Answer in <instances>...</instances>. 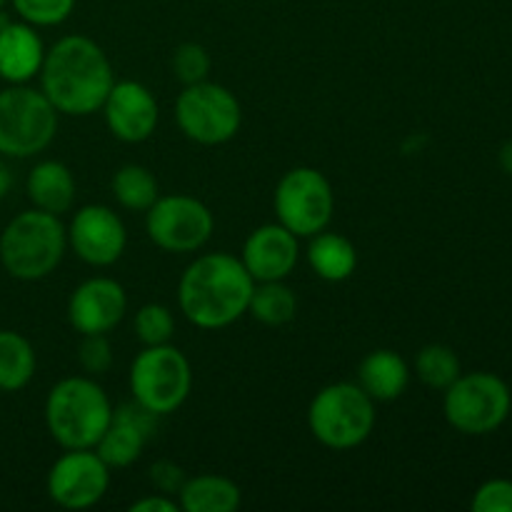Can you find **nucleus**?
Returning a JSON list of instances; mask_svg holds the SVG:
<instances>
[{
  "label": "nucleus",
  "mask_w": 512,
  "mask_h": 512,
  "mask_svg": "<svg viewBox=\"0 0 512 512\" xmlns=\"http://www.w3.org/2000/svg\"><path fill=\"white\" fill-rule=\"evenodd\" d=\"M5 3H8V0H0V10H3V8H5Z\"/></svg>",
  "instance_id": "c9c22d12"
},
{
  "label": "nucleus",
  "mask_w": 512,
  "mask_h": 512,
  "mask_svg": "<svg viewBox=\"0 0 512 512\" xmlns=\"http://www.w3.org/2000/svg\"><path fill=\"white\" fill-rule=\"evenodd\" d=\"M38 358L25 335L0 330V393H18L33 380Z\"/></svg>",
  "instance_id": "5701e85b"
},
{
  "label": "nucleus",
  "mask_w": 512,
  "mask_h": 512,
  "mask_svg": "<svg viewBox=\"0 0 512 512\" xmlns=\"http://www.w3.org/2000/svg\"><path fill=\"white\" fill-rule=\"evenodd\" d=\"M25 193H28L33 208L53 215L68 213L75 205L73 170L60 160H40L30 168Z\"/></svg>",
  "instance_id": "6ab92c4d"
},
{
  "label": "nucleus",
  "mask_w": 512,
  "mask_h": 512,
  "mask_svg": "<svg viewBox=\"0 0 512 512\" xmlns=\"http://www.w3.org/2000/svg\"><path fill=\"white\" fill-rule=\"evenodd\" d=\"M213 230V213L193 195H158L145 210V233L165 253H195L208 245Z\"/></svg>",
  "instance_id": "9b49d317"
},
{
  "label": "nucleus",
  "mask_w": 512,
  "mask_h": 512,
  "mask_svg": "<svg viewBox=\"0 0 512 512\" xmlns=\"http://www.w3.org/2000/svg\"><path fill=\"white\" fill-rule=\"evenodd\" d=\"M110 468L93 448L65 450L48 470L45 490L58 508L88 510L105 498Z\"/></svg>",
  "instance_id": "f8f14e48"
},
{
  "label": "nucleus",
  "mask_w": 512,
  "mask_h": 512,
  "mask_svg": "<svg viewBox=\"0 0 512 512\" xmlns=\"http://www.w3.org/2000/svg\"><path fill=\"white\" fill-rule=\"evenodd\" d=\"M243 503V493L235 480L225 475H195L183 483L178 505L185 512H235Z\"/></svg>",
  "instance_id": "4be33fe9"
},
{
  "label": "nucleus",
  "mask_w": 512,
  "mask_h": 512,
  "mask_svg": "<svg viewBox=\"0 0 512 512\" xmlns=\"http://www.w3.org/2000/svg\"><path fill=\"white\" fill-rule=\"evenodd\" d=\"M498 163H500V168L505 170V173L512 175V140H508V143H505L503 148H500Z\"/></svg>",
  "instance_id": "f704fd0d"
},
{
  "label": "nucleus",
  "mask_w": 512,
  "mask_h": 512,
  "mask_svg": "<svg viewBox=\"0 0 512 512\" xmlns=\"http://www.w3.org/2000/svg\"><path fill=\"white\" fill-rule=\"evenodd\" d=\"M135 338L143 345H165L175 335L173 310L163 303H148L135 313Z\"/></svg>",
  "instance_id": "bb28decb"
},
{
  "label": "nucleus",
  "mask_w": 512,
  "mask_h": 512,
  "mask_svg": "<svg viewBox=\"0 0 512 512\" xmlns=\"http://www.w3.org/2000/svg\"><path fill=\"white\" fill-rule=\"evenodd\" d=\"M273 208L278 223L298 238H313L325 230L335 213V193L325 173L310 165L288 170L275 185Z\"/></svg>",
  "instance_id": "9d476101"
},
{
  "label": "nucleus",
  "mask_w": 512,
  "mask_h": 512,
  "mask_svg": "<svg viewBox=\"0 0 512 512\" xmlns=\"http://www.w3.org/2000/svg\"><path fill=\"white\" fill-rule=\"evenodd\" d=\"M253 288L255 280L235 255H198L180 275V313L200 330H223L248 313Z\"/></svg>",
  "instance_id": "f03ea898"
},
{
  "label": "nucleus",
  "mask_w": 512,
  "mask_h": 512,
  "mask_svg": "<svg viewBox=\"0 0 512 512\" xmlns=\"http://www.w3.org/2000/svg\"><path fill=\"white\" fill-rule=\"evenodd\" d=\"M110 188H113V195L120 208L133 210V213H145L160 195L158 178L145 165L135 163L115 170Z\"/></svg>",
  "instance_id": "393cba45"
},
{
  "label": "nucleus",
  "mask_w": 512,
  "mask_h": 512,
  "mask_svg": "<svg viewBox=\"0 0 512 512\" xmlns=\"http://www.w3.org/2000/svg\"><path fill=\"white\" fill-rule=\"evenodd\" d=\"M298 240L285 225L265 223L245 238L240 260L255 283L285 280L300 260Z\"/></svg>",
  "instance_id": "f3484780"
},
{
  "label": "nucleus",
  "mask_w": 512,
  "mask_h": 512,
  "mask_svg": "<svg viewBox=\"0 0 512 512\" xmlns=\"http://www.w3.org/2000/svg\"><path fill=\"white\" fill-rule=\"evenodd\" d=\"M210 53L200 43H183L173 53V75L183 85L200 83L210 75Z\"/></svg>",
  "instance_id": "c85d7f7f"
},
{
  "label": "nucleus",
  "mask_w": 512,
  "mask_h": 512,
  "mask_svg": "<svg viewBox=\"0 0 512 512\" xmlns=\"http://www.w3.org/2000/svg\"><path fill=\"white\" fill-rule=\"evenodd\" d=\"M470 508L475 512H512V480L495 478L480 485Z\"/></svg>",
  "instance_id": "7c9ffc66"
},
{
  "label": "nucleus",
  "mask_w": 512,
  "mask_h": 512,
  "mask_svg": "<svg viewBox=\"0 0 512 512\" xmlns=\"http://www.w3.org/2000/svg\"><path fill=\"white\" fill-rule=\"evenodd\" d=\"M128 310V295L115 278H88L70 293L68 323L80 335H108Z\"/></svg>",
  "instance_id": "2eb2a0df"
},
{
  "label": "nucleus",
  "mask_w": 512,
  "mask_h": 512,
  "mask_svg": "<svg viewBox=\"0 0 512 512\" xmlns=\"http://www.w3.org/2000/svg\"><path fill=\"white\" fill-rule=\"evenodd\" d=\"M443 413L450 428L463 435H490L508 420L512 393L495 373H460L450 388L443 390Z\"/></svg>",
  "instance_id": "6e6552de"
},
{
  "label": "nucleus",
  "mask_w": 512,
  "mask_h": 512,
  "mask_svg": "<svg viewBox=\"0 0 512 512\" xmlns=\"http://www.w3.org/2000/svg\"><path fill=\"white\" fill-rule=\"evenodd\" d=\"M128 383L135 403L163 418L188 400L193 390V368L175 345H143L130 363Z\"/></svg>",
  "instance_id": "423d86ee"
},
{
  "label": "nucleus",
  "mask_w": 512,
  "mask_h": 512,
  "mask_svg": "<svg viewBox=\"0 0 512 512\" xmlns=\"http://www.w3.org/2000/svg\"><path fill=\"white\" fill-rule=\"evenodd\" d=\"M45 43L35 25L10 20L0 30V80L8 85H23L38 78L45 60Z\"/></svg>",
  "instance_id": "a211bd4d"
},
{
  "label": "nucleus",
  "mask_w": 512,
  "mask_h": 512,
  "mask_svg": "<svg viewBox=\"0 0 512 512\" xmlns=\"http://www.w3.org/2000/svg\"><path fill=\"white\" fill-rule=\"evenodd\" d=\"M375 400L358 383H330L315 393L308 408V428L323 448L353 450L373 435Z\"/></svg>",
  "instance_id": "39448f33"
},
{
  "label": "nucleus",
  "mask_w": 512,
  "mask_h": 512,
  "mask_svg": "<svg viewBox=\"0 0 512 512\" xmlns=\"http://www.w3.org/2000/svg\"><path fill=\"white\" fill-rule=\"evenodd\" d=\"M113 403L93 375L58 380L45 398V428L63 450L95 448L113 420Z\"/></svg>",
  "instance_id": "7ed1b4c3"
},
{
  "label": "nucleus",
  "mask_w": 512,
  "mask_h": 512,
  "mask_svg": "<svg viewBox=\"0 0 512 512\" xmlns=\"http://www.w3.org/2000/svg\"><path fill=\"white\" fill-rule=\"evenodd\" d=\"M65 230H68V248L93 268H108L118 263L128 245L123 218L113 208L100 203L75 210Z\"/></svg>",
  "instance_id": "ddd939ff"
},
{
  "label": "nucleus",
  "mask_w": 512,
  "mask_h": 512,
  "mask_svg": "<svg viewBox=\"0 0 512 512\" xmlns=\"http://www.w3.org/2000/svg\"><path fill=\"white\" fill-rule=\"evenodd\" d=\"M463 368H460V358L455 355L453 348L448 345H425L415 358V375L423 385L430 390H445L460 378Z\"/></svg>",
  "instance_id": "a878e982"
},
{
  "label": "nucleus",
  "mask_w": 512,
  "mask_h": 512,
  "mask_svg": "<svg viewBox=\"0 0 512 512\" xmlns=\"http://www.w3.org/2000/svg\"><path fill=\"white\" fill-rule=\"evenodd\" d=\"M68 230L60 215L30 208L15 215L0 233V265L23 283L48 278L63 263Z\"/></svg>",
  "instance_id": "20e7f679"
},
{
  "label": "nucleus",
  "mask_w": 512,
  "mask_h": 512,
  "mask_svg": "<svg viewBox=\"0 0 512 512\" xmlns=\"http://www.w3.org/2000/svg\"><path fill=\"white\" fill-rule=\"evenodd\" d=\"M248 313L268 328H280L288 325L298 313V298L293 288L285 285V280H265L255 283L253 295H250Z\"/></svg>",
  "instance_id": "b1692460"
},
{
  "label": "nucleus",
  "mask_w": 512,
  "mask_h": 512,
  "mask_svg": "<svg viewBox=\"0 0 512 512\" xmlns=\"http://www.w3.org/2000/svg\"><path fill=\"white\" fill-rule=\"evenodd\" d=\"M58 115L43 90L28 83L0 90V155L33 158L43 153L58 133Z\"/></svg>",
  "instance_id": "0eeeda50"
},
{
  "label": "nucleus",
  "mask_w": 512,
  "mask_h": 512,
  "mask_svg": "<svg viewBox=\"0 0 512 512\" xmlns=\"http://www.w3.org/2000/svg\"><path fill=\"white\" fill-rule=\"evenodd\" d=\"M185 473L180 465L170 463V460H158V463L150 468V483L155 485V490L158 493H165L170 495V498H175V495L180 493V488H183L185 483Z\"/></svg>",
  "instance_id": "2f4dec72"
},
{
  "label": "nucleus",
  "mask_w": 512,
  "mask_h": 512,
  "mask_svg": "<svg viewBox=\"0 0 512 512\" xmlns=\"http://www.w3.org/2000/svg\"><path fill=\"white\" fill-rule=\"evenodd\" d=\"M308 265L325 283H343L353 278L358 268V250L345 235L330 233L328 228L315 233L308 245Z\"/></svg>",
  "instance_id": "412c9836"
},
{
  "label": "nucleus",
  "mask_w": 512,
  "mask_h": 512,
  "mask_svg": "<svg viewBox=\"0 0 512 512\" xmlns=\"http://www.w3.org/2000/svg\"><path fill=\"white\" fill-rule=\"evenodd\" d=\"M358 385L375 400L390 403L398 400L410 385V365L395 350L380 348L363 358L358 368Z\"/></svg>",
  "instance_id": "aec40b11"
},
{
  "label": "nucleus",
  "mask_w": 512,
  "mask_h": 512,
  "mask_svg": "<svg viewBox=\"0 0 512 512\" xmlns=\"http://www.w3.org/2000/svg\"><path fill=\"white\" fill-rule=\"evenodd\" d=\"M78 363L88 375L108 373L113 365V345L108 335H83L78 348Z\"/></svg>",
  "instance_id": "c756f323"
},
{
  "label": "nucleus",
  "mask_w": 512,
  "mask_h": 512,
  "mask_svg": "<svg viewBox=\"0 0 512 512\" xmlns=\"http://www.w3.org/2000/svg\"><path fill=\"white\" fill-rule=\"evenodd\" d=\"M20 20L35 28H53L65 23L75 8V0H10Z\"/></svg>",
  "instance_id": "cd10ccee"
},
{
  "label": "nucleus",
  "mask_w": 512,
  "mask_h": 512,
  "mask_svg": "<svg viewBox=\"0 0 512 512\" xmlns=\"http://www.w3.org/2000/svg\"><path fill=\"white\" fill-rule=\"evenodd\" d=\"M100 110L113 138L130 145L153 138L160 120L158 100L148 85L138 80H115Z\"/></svg>",
  "instance_id": "4468645a"
},
{
  "label": "nucleus",
  "mask_w": 512,
  "mask_h": 512,
  "mask_svg": "<svg viewBox=\"0 0 512 512\" xmlns=\"http://www.w3.org/2000/svg\"><path fill=\"white\" fill-rule=\"evenodd\" d=\"M175 123L188 140L198 145H225L243 125V108L233 90L200 80L183 85L175 100Z\"/></svg>",
  "instance_id": "1a4fd4ad"
},
{
  "label": "nucleus",
  "mask_w": 512,
  "mask_h": 512,
  "mask_svg": "<svg viewBox=\"0 0 512 512\" xmlns=\"http://www.w3.org/2000/svg\"><path fill=\"white\" fill-rule=\"evenodd\" d=\"M13 190V170L5 160H0V200Z\"/></svg>",
  "instance_id": "72a5a7b5"
},
{
  "label": "nucleus",
  "mask_w": 512,
  "mask_h": 512,
  "mask_svg": "<svg viewBox=\"0 0 512 512\" xmlns=\"http://www.w3.org/2000/svg\"><path fill=\"white\" fill-rule=\"evenodd\" d=\"M180 505L178 500L170 498L165 493H153V495H145V498L135 500L130 505V512H178Z\"/></svg>",
  "instance_id": "473e14b6"
},
{
  "label": "nucleus",
  "mask_w": 512,
  "mask_h": 512,
  "mask_svg": "<svg viewBox=\"0 0 512 512\" xmlns=\"http://www.w3.org/2000/svg\"><path fill=\"white\" fill-rule=\"evenodd\" d=\"M40 90L63 115L85 118L103 108L115 83L108 53L88 35H65L45 50Z\"/></svg>",
  "instance_id": "f257e3e1"
},
{
  "label": "nucleus",
  "mask_w": 512,
  "mask_h": 512,
  "mask_svg": "<svg viewBox=\"0 0 512 512\" xmlns=\"http://www.w3.org/2000/svg\"><path fill=\"white\" fill-rule=\"evenodd\" d=\"M155 430H158V415L133 400V403H125L113 410V420L93 450L110 470L128 468L143 455Z\"/></svg>",
  "instance_id": "dca6fc26"
}]
</instances>
